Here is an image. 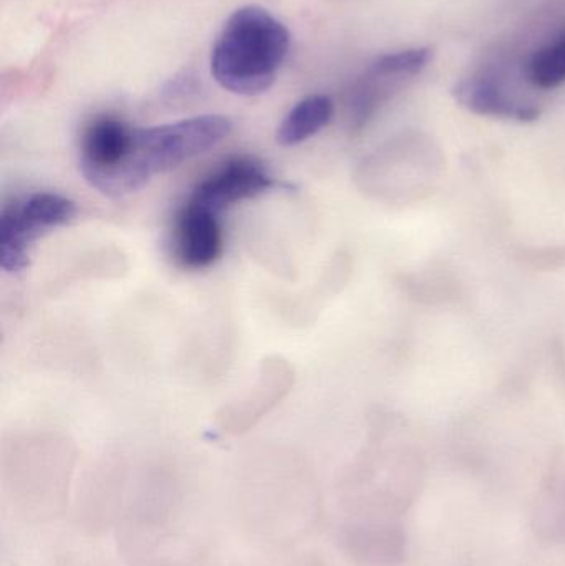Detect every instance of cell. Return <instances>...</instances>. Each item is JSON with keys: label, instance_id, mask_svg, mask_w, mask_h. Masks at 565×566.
Segmentation results:
<instances>
[{"label": "cell", "instance_id": "obj_1", "mask_svg": "<svg viewBox=\"0 0 565 566\" xmlns=\"http://www.w3.org/2000/svg\"><path fill=\"white\" fill-rule=\"evenodd\" d=\"M126 566H202L206 544L189 515L188 495L168 481L132 491L115 527Z\"/></svg>", "mask_w": 565, "mask_h": 566}, {"label": "cell", "instance_id": "obj_2", "mask_svg": "<svg viewBox=\"0 0 565 566\" xmlns=\"http://www.w3.org/2000/svg\"><path fill=\"white\" fill-rule=\"evenodd\" d=\"M289 46L291 35L281 20L261 7H242L229 17L216 40L212 75L236 95H261L274 85Z\"/></svg>", "mask_w": 565, "mask_h": 566}, {"label": "cell", "instance_id": "obj_3", "mask_svg": "<svg viewBox=\"0 0 565 566\" xmlns=\"http://www.w3.org/2000/svg\"><path fill=\"white\" fill-rule=\"evenodd\" d=\"M232 507L252 541L275 548L301 544L322 517L321 495L307 479H261L239 485Z\"/></svg>", "mask_w": 565, "mask_h": 566}, {"label": "cell", "instance_id": "obj_4", "mask_svg": "<svg viewBox=\"0 0 565 566\" xmlns=\"http://www.w3.org/2000/svg\"><path fill=\"white\" fill-rule=\"evenodd\" d=\"M73 459L53 442H23L3 462V497L17 521L53 524L72 504Z\"/></svg>", "mask_w": 565, "mask_h": 566}, {"label": "cell", "instance_id": "obj_5", "mask_svg": "<svg viewBox=\"0 0 565 566\" xmlns=\"http://www.w3.org/2000/svg\"><path fill=\"white\" fill-rule=\"evenodd\" d=\"M423 479V464L408 452L365 459L342 482L338 505L348 518L400 521L420 497Z\"/></svg>", "mask_w": 565, "mask_h": 566}, {"label": "cell", "instance_id": "obj_6", "mask_svg": "<svg viewBox=\"0 0 565 566\" xmlns=\"http://www.w3.org/2000/svg\"><path fill=\"white\" fill-rule=\"evenodd\" d=\"M232 132L228 116L205 115L168 125L135 129L128 172L133 189L139 191L156 175L178 168L209 151Z\"/></svg>", "mask_w": 565, "mask_h": 566}, {"label": "cell", "instance_id": "obj_7", "mask_svg": "<svg viewBox=\"0 0 565 566\" xmlns=\"http://www.w3.org/2000/svg\"><path fill=\"white\" fill-rule=\"evenodd\" d=\"M76 214L75 202L55 192H35L6 206L0 216V268L19 274L29 268L30 248L53 229L69 224Z\"/></svg>", "mask_w": 565, "mask_h": 566}, {"label": "cell", "instance_id": "obj_8", "mask_svg": "<svg viewBox=\"0 0 565 566\" xmlns=\"http://www.w3.org/2000/svg\"><path fill=\"white\" fill-rule=\"evenodd\" d=\"M135 128L115 116L93 119L80 142V171L92 188L108 198L132 195L128 163Z\"/></svg>", "mask_w": 565, "mask_h": 566}, {"label": "cell", "instance_id": "obj_9", "mask_svg": "<svg viewBox=\"0 0 565 566\" xmlns=\"http://www.w3.org/2000/svg\"><path fill=\"white\" fill-rule=\"evenodd\" d=\"M123 472L106 471L90 475L72 495V517L76 531L86 537H102L115 531L128 504L132 489Z\"/></svg>", "mask_w": 565, "mask_h": 566}, {"label": "cell", "instance_id": "obj_10", "mask_svg": "<svg viewBox=\"0 0 565 566\" xmlns=\"http://www.w3.org/2000/svg\"><path fill=\"white\" fill-rule=\"evenodd\" d=\"M274 186V178L262 163L252 158H232L202 179L189 201L221 214L231 206L271 191Z\"/></svg>", "mask_w": 565, "mask_h": 566}, {"label": "cell", "instance_id": "obj_11", "mask_svg": "<svg viewBox=\"0 0 565 566\" xmlns=\"http://www.w3.org/2000/svg\"><path fill=\"white\" fill-rule=\"evenodd\" d=\"M337 545L358 566H400L407 558L408 535L400 521L347 518Z\"/></svg>", "mask_w": 565, "mask_h": 566}, {"label": "cell", "instance_id": "obj_12", "mask_svg": "<svg viewBox=\"0 0 565 566\" xmlns=\"http://www.w3.org/2000/svg\"><path fill=\"white\" fill-rule=\"evenodd\" d=\"M224 249L219 214L188 201L172 224L171 252L181 268L202 271L221 258Z\"/></svg>", "mask_w": 565, "mask_h": 566}, {"label": "cell", "instance_id": "obj_13", "mask_svg": "<svg viewBox=\"0 0 565 566\" xmlns=\"http://www.w3.org/2000/svg\"><path fill=\"white\" fill-rule=\"evenodd\" d=\"M457 96L467 108L480 115L501 116V118H514L521 122H530L540 115L537 108L514 99L496 80L490 76L467 80L458 86Z\"/></svg>", "mask_w": 565, "mask_h": 566}, {"label": "cell", "instance_id": "obj_14", "mask_svg": "<svg viewBox=\"0 0 565 566\" xmlns=\"http://www.w3.org/2000/svg\"><path fill=\"white\" fill-rule=\"evenodd\" d=\"M334 116V103L328 96L312 95L299 102L282 119L278 142L282 146H297L321 133Z\"/></svg>", "mask_w": 565, "mask_h": 566}, {"label": "cell", "instance_id": "obj_15", "mask_svg": "<svg viewBox=\"0 0 565 566\" xmlns=\"http://www.w3.org/2000/svg\"><path fill=\"white\" fill-rule=\"evenodd\" d=\"M533 532L547 544L565 545V479L551 482L537 495L533 511Z\"/></svg>", "mask_w": 565, "mask_h": 566}, {"label": "cell", "instance_id": "obj_16", "mask_svg": "<svg viewBox=\"0 0 565 566\" xmlns=\"http://www.w3.org/2000/svg\"><path fill=\"white\" fill-rule=\"evenodd\" d=\"M527 78L541 90L557 88L565 83V33L531 56Z\"/></svg>", "mask_w": 565, "mask_h": 566}, {"label": "cell", "instance_id": "obj_17", "mask_svg": "<svg viewBox=\"0 0 565 566\" xmlns=\"http://www.w3.org/2000/svg\"><path fill=\"white\" fill-rule=\"evenodd\" d=\"M430 60L431 52L428 49L404 50V52L380 56L372 65V72L397 80L407 78V76L420 73L430 63Z\"/></svg>", "mask_w": 565, "mask_h": 566}]
</instances>
